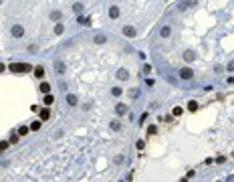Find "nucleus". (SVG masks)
I'll use <instances>...</instances> for the list:
<instances>
[{
  "label": "nucleus",
  "mask_w": 234,
  "mask_h": 182,
  "mask_svg": "<svg viewBox=\"0 0 234 182\" xmlns=\"http://www.w3.org/2000/svg\"><path fill=\"white\" fill-rule=\"evenodd\" d=\"M226 69H228V71H234V61H230V63L226 65Z\"/></svg>",
  "instance_id": "30"
},
{
  "label": "nucleus",
  "mask_w": 234,
  "mask_h": 182,
  "mask_svg": "<svg viewBox=\"0 0 234 182\" xmlns=\"http://www.w3.org/2000/svg\"><path fill=\"white\" fill-rule=\"evenodd\" d=\"M55 69H57L59 75H65V73H67V67H65V63H61V61L55 63Z\"/></svg>",
  "instance_id": "9"
},
{
  "label": "nucleus",
  "mask_w": 234,
  "mask_h": 182,
  "mask_svg": "<svg viewBox=\"0 0 234 182\" xmlns=\"http://www.w3.org/2000/svg\"><path fill=\"white\" fill-rule=\"evenodd\" d=\"M123 35H125L127 39H133V37H135V29H133L131 25H127V27H123Z\"/></svg>",
  "instance_id": "6"
},
{
  "label": "nucleus",
  "mask_w": 234,
  "mask_h": 182,
  "mask_svg": "<svg viewBox=\"0 0 234 182\" xmlns=\"http://www.w3.org/2000/svg\"><path fill=\"white\" fill-rule=\"evenodd\" d=\"M10 33H12V37H14V39H20L22 35H24V27H22V25H12Z\"/></svg>",
  "instance_id": "2"
},
{
  "label": "nucleus",
  "mask_w": 234,
  "mask_h": 182,
  "mask_svg": "<svg viewBox=\"0 0 234 182\" xmlns=\"http://www.w3.org/2000/svg\"><path fill=\"white\" fill-rule=\"evenodd\" d=\"M8 144H10V142H4V140H2V142H0V152H4V150L8 148Z\"/></svg>",
  "instance_id": "29"
},
{
  "label": "nucleus",
  "mask_w": 234,
  "mask_h": 182,
  "mask_svg": "<svg viewBox=\"0 0 234 182\" xmlns=\"http://www.w3.org/2000/svg\"><path fill=\"white\" fill-rule=\"evenodd\" d=\"M172 116H182V107H174L172 109Z\"/></svg>",
  "instance_id": "27"
},
{
  "label": "nucleus",
  "mask_w": 234,
  "mask_h": 182,
  "mask_svg": "<svg viewBox=\"0 0 234 182\" xmlns=\"http://www.w3.org/2000/svg\"><path fill=\"white\" fill-rule=\"evenodd\" d=\"M180 182H188V178H182V180H180Z\"/></svg>",
  "instance_id": "33"
},
{
  "label": "nucleus",
  "mask_w": 234,
  "mask_h": 182,
  "mask_svg": "<svg viewBox=\"0 0 234 182\" xmlns=\"http://www.w3.org/2000/svg\"><path fill=\"white\" fill-rule=\"evenodd\" d=\"M194 59H196V51H192V49L184 51V61H186V63H192Z\"/></svg>",
  "instance_id": "5"
},
{
  "label": "nucleus",
  "mask_w": 234,
  "mask_h": 182,
  "mask_svg": "<svg viewBox=\"0 0 234 182\" xmlns=\"http://www.w3.org/2000/svg\"><path fill=\"white\" fill-rule=\"evenodd\" d=\"M218 182H220V180H218Z\"/></svg>",
  "instance_id": "34"
},
{
  "label": "nucleus",
  "mask_w": 234,
  "mask_h": 182,
  "mask_svg": "<svg viewBox=\"0 0 234 182\" xmlns=\"http://www.w3.org/2000/svg\"><path fill=\"white\" fill-rule=\"evenodd\" d=\"M159 35H161V37H163V39H168V37H170V35H172V29H170V27H163V29H161V31H159Z\"/></svg>",
  "instance_id": "14"
},
{
  "label": "nucleus",
  "mask_w": 234,
  "mask_h": 182,
  "mask_svg": "<svg viewBox=\"0 0 234 182\" xmlns=\"http://www.w3.org/2000/svg\"><path fill=\"white\" fill-rule=\"evenodd\" d=\"M8 69L12 73H24V71H30V65H26V63H10Z\"/></svg>",
  "instance_id": "1"
},
{
  "label": "nucleus",
  "mask_w": 234,
  "mask_h": 182,
  "mask_svg": "<svg viewBox=\"0 0 234 182\" xmlns=\"http://www.w3.org/2000/svg\"><path fill=\"white\" fill-rule=\"evenodd\" d=\"M188 109H190V111H196V109H198V101H194V99H192V101L188 103Z\"/></svg>",
  "instance_id": "19"
},
{
  "label": "nucleus",
  "mask_w": 234,
  "mask_h": 182,
  "mask_svg": "<svg viewBox=\"0 0 234 182\" xmlns=\"http://www.w3.org/2000/svg\"><path fill=\"white\" fill-rule=\"evenodd\" d=\"M55 103V97L49 93V95H44V105H53Z\"/></svg>",
  "instance_id": "16"
},
{
  "label": "nucleus",
  "mask_w": 234,
  "mask_h": 182,
  "mask_svg": "<svg viewBox=\"0 0 234 182\" xmlns=\"http://www.w3.org/2000/svg\"><path fill=\"white\" fill-rule=\"evenodd\" d=\"M196 2H180V10H186L188 6H194Z\"/></svg>",
  "instance_id": "21"
},
{
  "label": "nucleus",
  "mask_w": 234,
  "mask_h": 182,
  "mask_svg": "<svg viewBox=\"0 0 234 182\" xmlns=\"http://www.w3.org/2000/svg\"><path fill=\"white\" fill-rule=\"evenodd\" d=\"M32 71H34V77H36V79H42V77H44V69H42L40 65H38V67H34Z\"/></svg>",
  "instance_id": "12"
},
{
  "label": "nucleus",
  "mask_w": 234,
  "mask_h": 182,
  "mask_svg": "<svg viewBox=\"0 0 234 182\" xmlns=\"http://www.w3.org/2000/svg\"><path fill=\"white\" fill-rule=\"evenodd\" d=\"M79 25H85V27H89V25H91V18H85V16H79Z\"/></svg>",
  "instance_id": "17"
},
{
  "label": "nucleus",
  "mask_w": 234,
  "mask_h": 182,
  "mask_svg": "<svg viewBox=\"0 0 234 182\" xmlns=\"http://www.w3.org/2000/svg\"><path fill=\"white\" fill-rule=\"evenodd\" d=\"M51 118V111H49V107H44V109H40V122H46Z\"/></svg>",
  "instance_id": "11"
},
{
  "label": "nucleus",
  "mask_w": 234,
  "mask_h": 182,
  "mask_svg": "<svg viewBox=\"0 0 234 182\" xmlns=\"http://www.w3.org/2000/svg\"><path fill=\"white\" fill-rule=\"evenodd\" d=\"M180 77L182 79H192L194 77V71L190 69V67H184V69H180Z\"/></svg>",
  "instance_id": "3"
},
{
  "label": "nucleus",
  "mask_w": 234,
  "mask_h": 182,
  "mask_svg": "<svg viewBox=\"0 0 234 182\" xmlns=\"http://www.w3.org/2000/svg\"><path fill=\"white\" fill-rule=\"evenodd\" d=\"M129 95H131V99H137V97H139V89H131Z\"/></svg>",
  "instance_id": "22"
},
{
  "label": "nucleus",
  "mask_w": 234,
  "mask_h": 182,
  "mask_svg": "<svg viewBox=\"0 0 234 182\" xmlns=\"http://www.w3.org/2000/svg\"><path fill=\"white\" fill-rule=\"evenodd\" d=\"M51 18H53V20H59V18H61V10H55V12H51Z\"/></svg>",
  "instance_id": "23"
},
{
  "label": "nucleus",
  "mask_w": 234,
  "mask_h": 182,
  "mask_svg": "<svg viewBox=\"0 0 234 182\" xmlns=\"http://www.w3.org/2000/svg\"><path fill=\"white\" fill-rule=\"evenodd\" d=\"M111 130H117V132H119V130H121V124H119V122H113V124H111Z\"/></svg>",
  "instance_id": "28"
},
{
  "label": "nucleus",
  "mask_w": 234,
  "mask_h": 182,
  "mask_svg": "<svg viewBox=\"0 0 234 182\" xmlns=\"http://www.w3.org/2000/svg\"><path fill=\"white\" fill-rule=\"evenodd\" d=\"M93 41H95L97 45H105V43H107V37H105L103 33H97L95 37H93Z\"/></svg>",
  "instance_id": "8"
},
{
  "label": "nucleus",
  "mask_w": 234,
  "mask_h": 182,
  "mask_svg": "<svg viewBox=\"0 0 234 182\" xmlns=\"http://www.w3.org/2000/svg\"><path fill=\"white\" fill-rule=\"evenodd\" d=\"M30 130H32V132H38V130H40V122H38V120L32 122V124H30Z\"/></svg>",
  "instance_id": "20"
},
{
  "label": "nucleus",
  "mask_w": 234,
  "mask_h": 182,
  "mask_svg": "<svg viewBox=\"0 0 234 182\" xmlns=\"http://www.w3.org/2000/svg\"><path fill=\"white\" fill-rule=\"evenodd\" d=\"M28 130H30V128H26V126H22V128L18 130V134H20V136H26V134H28Z\"/></svg>",
  "instance_id": "24"
},
{
  "label": "nucleus",
  "mask_w": 234,
  "mask_h": 182,
  "mask_svg": "<svg viewBox=\"0 0 234 182\" xmlns=\"http://www.w3.org/2000/svg\"><path fill=\"white\" fill-rule=\"evenodd\" d=\"M38 89H40V91H42V93H44V95H49V91H51V85H49V83H46V81H42V83H40V87H38Z\"/></svg>",
  "instance_id": "13"
},
{
  "label": "nucleus",
  "mask_w": 234,
  "mask_h": 182,
  "mask_svg": "<svg viewBox=\"0 0 234 182\" xmlns=\"http://www.w3.org/2000/svg\"><path fill=\"white\" fill-rule=\"evenodd\" d=\"M115 111H117V116H125V113H127V105L125 103H117L115 105Z\"/></svg>",
  "instance_id": "7"
},
{
  "label": "nucleus",
  "mask_w": 234,
  "mask_h": 182,
  "mask_svg": "<svg viewBox=\"0 0 234 182\" xmlns=\"http://www.w3.org/2000/svg\"><path fill=\"white\" fill-rule=\"evenodd\" d=\"M65 99H67V105H69V107H75V105L79 103V99H77V95H75V93H67V97H65Z\"/></svg>",
  "instance_id": "4"
},
{
  "label": "nucleus",
  "mask_w": 234,
  "mask_h": 182,
  "mask_svg": "<svg viewBox=\"0 0 234 182\" xmlns=\"http://www.w3.org/2000/svg\"><path fill=\"white\" fill-rule=\"evenodd\" d=\"M109 16H111V18H117V16H119V8H117V6H111V8H109Z\"/></svg>",
  "instance_id": "15"
},
{
  "label": "nucleus",
  "mask_w": 234,
  "mask_h": 182,
  "mask_svg": "<svg viewBox=\"0 0 234 182\" xmlns=\"http://www.w3.org/2000/svg\"><path fill=\"white\" fill-rule=\"evenodd\" d=\"M73 10H75V12H83V4H81V2H77V4L73 6Z\"/></svg>",
  "instance_id": "25"
},
{
  "label": "nucleus",
  "mask_w": 234,
  "mask_h": 182,
  "mask_svg": "<svg viewBox=\"0 0 234 182\" xmlns=\"http://www.w3.org/2000/svg\"><path fill=\"white\" fill-rule=\"evenodd\" d=\"M63 31H65L63 25H57V27H55V33H57V35H63Z\"/></svg>",
  "instance_id": "26"
},
{
  "label": "nucleus",
  "mask_w": 234,
  "mask_h": 182,
  "mask_svg": "<svg viewBox=\"0 0 234 182\" xmlns=\"http://www.w3.org/2000/svg\"><path fill=\"white\" fill-rule=\"evenodd\" d=\"M226 182H234V174H228V178H226Z\"/></svg>",
  "instance_id": "31"
},
{
  "label": "nucleus",
  "mask_w": 234,
  "mask_h": 182,
  "mask_svg": "<svg viewBox=\"0 0 234 182\" xmlns=\"http://www.w3.org/2000/svg\"><path fill=\"white\" fill-rule=\"evenodd\" d=\"M2 71H6V65H4V63H0V73H2Z\"/></svg>",
  "instance_id": "32"
},
{
  "label": "nucleus",
  "mask_w": 234,
  "mask_h": 182,
  "mask_svg": "<svg viewBox=\"0 0 234 182\" xmlns=\"http://www.w3.org/2000/svg\"><path fill=\"white\" fill-rule=\"evenodd\" d=\"M111 93H113L115 97H119V95L123 93V89H121V87H113V89H111Z\"/></svg>",
  "instance_id": "18"
},
{
  "label": "nucleus",
  "mask_w": 234,
  "mask_h": 182,
  "mask_svg": "<svg viewBox=\"0 0 234 182\" xmlns=\"http://www.w3.org/2000/svg\"><path fill=\"white\" fill-rule=\"evenodd\" d=\"M117 77H119L121 81H127L129 79V71L127 69H119V71H117Z\"/></svg>",
  "instance_id": "10"
}]
</instances>
